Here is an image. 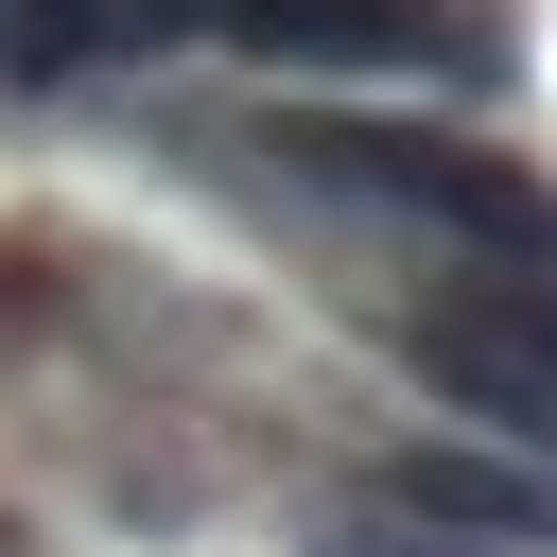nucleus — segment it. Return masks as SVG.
<instances>
[{
	"mask_svg": "<svg viewBox=\"0 0 557 557\" xmlns=\"http://www.w3.org/2000/svg\"><path fill=\"white\" fill-rule=\"evenodd\" d=\"M122 104V0H0V122Z\"/></svg>",
	"mask_w": 557,
	"mask_h": 557,
	"instance_id": "obj_3",
	"label": "nucleus"
},
{
	"mask_svg": "<svg viewBox=\"0 0 557 557\" xmlns=\"http://www.w3.org/2000/svg\"><path fill=\"white\" fill-rule=\"evenodd\" d=\"M313 487H348V505H383V522H435V540H487V557H557V453H522V435H487V418H331V470Z\"/></svg>",
	"mask_w": 557,
	"mask_h": 557,
	"instance_id": "obj_2",
	"label": "nucleus"
},
{
	"mask_svg": "<svg viewBox=\"0 0 557 557\" xmlns=\"http://www.w3.org/2000/svg\"><path fill=\"white\" fill-rule=\"evenodd\" d=\"M348 348H383L435 418H487L522 453H557V278H505V261H400L331 313Z\"/></svg>",
	"mask_w": 557,
	"mask_h": 557,
	"instance_id": "obj_1",
	"label": "nucleus"
},
{
	"mask_svg": "<svg viewBox=\"0 0 557 557\" xmlns=\"http://www.w3.org/2000/svg\"><path fill=\"white\" fill-rule=\"evenodd\" d=\"M296 557H487V540H435V522H383L348 487H296Z\"/></svg>",
	"mask_w": 557,
	"mask_h": 557,
	"instance_id": "obj_5",
	"label": "nucleus"
},
{
	"mask_svg": "<svg viewBox=\"0 0 557 557\" xmlns=\"http://www.w3.org/2000/svg\"><path fill=\"white\" fill-rule=\"evenodd\" d=\"M52 348H70V244L0 226V366H52Z\"/></svg>",
	"mask_w": 557,
	"mask_h": 557,
	"instance_id": "obj_4",
	"label": "nucleus"
},
{
	"mask_svg": "<svg viewBox=\"0 0 557 557\" xmlns=\"http://www.w3.org/2000/svg\"><path fill=\"white\" fill-rule=\"evenodd\" d=\"M0 557H35V522H17V505H0Z\"/></svg>",
	"mask_w": 557,
	"mask_h": 557,
	"instance_id": "obj_6",
	"label": "nucleus"
}]
</instances>
